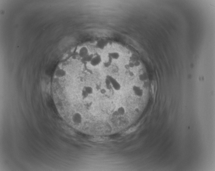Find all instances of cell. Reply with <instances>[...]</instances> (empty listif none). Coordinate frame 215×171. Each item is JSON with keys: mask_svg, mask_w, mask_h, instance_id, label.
Masks as SVG:
<instances>
[{"mask_svg": "<svg viewBox=\"0 0 215 171\" xmlns=\"http://www.w3.org/2000/svg\"><path fill=\"white\" fill-rule=\"evenodd\" d=\"M110 83L111 85L115 91H119L121 89V85L116 79L110 75H107L106 77Z\"/></svg>", "mask_w": 215, "mask_h": 171, "instance_id": "cell-1", "label": "cell"}, {"mask_svg": "<svg viewBox=\"0 0 215 171\" xmlns=\"http://www.w3.org/2000/svg\"><path fill=\"white\" fill-rule=\"evenodd\" d=\"M102 57L99 55L97 54L94 55L90 63L92 66L96 67L99 65L102 62Z\"/></svg>", "mask_w": 215, "mask_h": 171, "instance_id": "cell-2", "label": "cell"}, {"mask_svg": "<svg viewBox=\"0 0 215 171\" xmlns=\"http://www.w3.org/2000/svg\"><path fill=\"white\" fill-rule=\"evenodd\" d=\"M89 50L88 48L85 46H83L79 49L78 55L80 58L83 59L89 54Z\"/></svg>", "mask_w": 215, "mask_h": 171, "instance_id": "cell-3", "label": "cell"}, {"mask_svg": "<svg viewBox=\"0 0 215 171\" xmlns=\"http://www.w3.org/2000/svg\"><path fill=\"white\" fill-rule=\"evenodd\" d=\"M134 94L138 97H141L143 95V92L140 87L137 86H134L133 87Z\"/></svg>", "mask_w": 215, "mask_h": 171, "instance_id": "cell-4", "label": "cell"}, {"mask_svg": "<svg viewBox=\"0 0 215 171\" xmlns=\"http://www.w3.org/2000/svg\"><path fill=\"white\" fill-rule=\"evenodd\" d=\"M108 42L104 39H100L97 41L96 44V47L97 48L100 49H103L107 45Z\"/></svg>", "mask_w": 215, "mask_h": 171, "instance_id": "cell-5", "label": "cell"}, {"mask_svg": "<svg viewBox=\"0 0 215 171\" xmlns=\"http://www.w3.org/2000/svg\"><path fill=\"white\" fill-rule=\"evenodd\" d=\"M66 75V72L64 69H60L57 70L55 73V76L57 78H61Z\"/></svg>", "mask_w": 215, "mask_h": 171, "instance_id": "cell-6", "label": "cell"}, {"mask_svg": "<svg viewBox=\"0 0 215 171\" xmlns=\"http://www.w3.org/2000/svg\"><path fill=\"white\" fill-rule=\"evenodd\" d=\"M83 89L85 91L87 92V94H88V96H89L88 98L90 96L93 95V93H94V89L91 86H84ZM88 98H87V99H88Z\"/></svg>", "mask_w": 215, "mask_h": 171, "instance_id": "cell-7", "label": "cell"}, {"mask_svg": "<svg viewBox=\"0 0 215 171\" xmlns=\"http://www.w3.org/2000/svg\"><path fill=\"white\" fill-rule=\"evenodd\" d=\"M108 56L112 60H117L120 58V54L118 52H114L109 53Z\"/></svg>", "mask_w": 215, "mask_h": 171, "instance_id": "cell-8", "label": "cell"}, {"mask_svg": "<svg viewBox=\"0 0 215 171\" xmlns=\"http://www.w3.org/2000/svg\"><path fill=\"white\" fill-rule=\"evenodd\" d=\"M94 55L93 54H89L87 56L82 59V61L85 62H90L93 59L94 56Z\"/></svg>", "mask_w": 215, "mask_h": 171, "instance_id": "cell-9", "label": "cell"}, {"mask_svg": "<svg viewBox=\"0 0 215 171\" xmlns=\"http://www.w3.org/2000/svg\"><path fill=\"white\" fill-rule=\"evenodd\" d=\"M146 77H147L146 75H144V74L140 75L139 76V78L141 81H144L145 79H146Z\"/></svg>", "mask_w": 215, "mask_h": 171, "instance_id": "cell-10", "label": "cell"}, {"mask_svg": "<svg viewBox=\"0 0 215 171\" xmlns=\"http://www.w3.org/2000/svg\"><path fill=\"white\" fill-rule=\"evenodd\" d=\"M100 94H102V95H105L106 94L107 91L105 89L102 88L100 90Z\"/></svg>", "mask_w": 215, "mask_h": 171, "instance_id": "cell-11", "label": "cell"}, {"mask_svg": "<svg viewBox=\"0 0 215 171\" xmlns=\"http://www.w3.org/2000/svg\"><path fill=\"white\" fill-rule=\"evenodd\" d=\"M135 67H138L140 65V62L138 61H136L134 62Z\"/></svg>", "mask_w": 215, "mask_h": 171, "instance_id": "cell-12", "label": "cell"}, {"mask_svg": "<svg viewBox=\"0 0 215 171\" xmlns=\"http://www.w3.org/2000/svg\"><path fill=\"white\" fill-rule=\"evenodd\" d=\"M128 66L130 68H134V62H130L129 63Z\"/></svg>", "mask_w": 215, "mask_h": 171, "instance_id": "cell-13", "label": "cell"}, {"mask_svg": "<svg viewBox=\"0 0 215 171\" xmlns=\"http://www.w3.org/2000/svg\"><path fill=\"white\" fill-rule=\"evenodd\" d=\"M129 75H130L131 76H133L134 75V73L132 72H130V73H129Z\"/></svg>", "mask_w": 215, "mask_h": 171, "instance_id": "cell-14", "label": "cell"}]
</instances>
